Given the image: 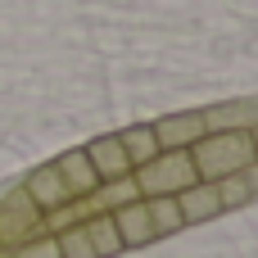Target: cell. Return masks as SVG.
<instances>
[{"instance_id": "14", "label": "cell", "mask_w": 258, "mask_h": 258, "mask_svg": "<svg viewBox=\"0 0 258 258\" xmlns=\"http://www.w3.org/2000/svg\"><path fill=\"white\" fill-rule=\"evenodd\" d=\"M213 186H218V200H222V209H240V204H249V200H254V186H249V177H245V172L218 177Z\"/></svg>"}, {"instance_id": "6", "label": "cell", "mask_w": 258, "mask_h": 258, "mask_svg": "<svg viewBox=\"0 0 258 258\" xmlns=\"http://www.w3.org/2000/svg\"><path fill=\"white\" fill-rule=\"evenodd\" d=\"M113 222H118V236H122V249H141V245L159 240V236H154V222H150V209H145V200H132V204H118V209H113Z\"/></svg>"}, {"instance_id": "18", "label": "cell", "mask_w": 258, "mask_h": 258, "mask_svg": "<svg viewBox=\"0 0 258 258\" xmlns=\"http://www.w3.org/2000/svg\"><path fill=\"white\" fill-rule=\"evenodd\" d=\"M0 258H14V254H0Z\"/></svg>"}, {"instance_id": "2", "label": "cell", "mask_w": 258, "mask_h": 258, "mask_svg": "<svg viewBox=\"0 0 258 258\" xmlns=\"http://www.w3.org/2000/svg\"><path fill=\"white\" fill-rule=\"evenodd\" d=\"M136 186H141V200H150V195H177V190H186V186H195L200 181V172H195V163H190V150H159L150 163H141L136 172Z\"/></svg>"}, {"instance_id": "3", "label": "cell", "mask_w": 258, "mask_h": 258, "mask_svg": "<svg viewBox=\"0 0 258 258\" xmlns=\"http://www.w3.org/2000/svg\"><path fill=\"white\" fill-rule=\"evenodd\" d=\"M32 236H41V209L23 190H14L9 200H0V245L5 249H18Z\"/></svg>"}, {"instance_id": "17", "label": "cell", "mask_w": 258, "mask_h": 258, "mask_svg": "<svg viewBox=\"0 0 258 258\" xmlns=\"http://www.w3.org/2000/svg\"><path fill=\"white\" fill-rule=\"evenodd\" d=\"M249 141H254V154H258V122H254V132H249Z\"/></svg>"}, {"instance_id": "13", "label": "cell", "mask_w": 258, "mask_h": 258, "mask_svg": "<svg viewBox=\"0 0 258 258\" xmlns=\"http://www.w3.org/2000/svg\"><path fill=\"white\" fill-rule=\"evenodd\" d=\"M145 209H150L154 236H172V231H181V227H186V222H181V209H177V195H150V200H145Z\"/></svg>"}, {"instance_id": "15", "label": "cell", "mask_w": 258, "mask_h": 258, "mask_svg": "<svg viewBox=\"0 0 258 258\" xmlns=\"http://www.w3.org/2000/svg\"><path fill=\"white\" fill-rule=\"evenodd\" d=\"M54 240H59V254H63V258H95V249H91V236H86V227H82V222L63 227Z\"/></svg>"}, {"instance_id": "7", "label": "cell", "mask_w": 258, "mask_h": 258, "mask_svg": "<svg viewBox=\"0 0 258 258\" xmlns=\"http://www.w3.org/2000/svg\"><path fill=\"white\" fill-rule=\"evenodd\" d=\"M177 209H181V222H209L222 213V200H218V186L213 181H195L186 190H177Z\"/></svg>"}, {"instance_id": "11", "label": "cell", "mask_w": 258, "mask_h": 258, "mask_svg": "<svg viewBox=\"0 0 258 258\" xmlns=\"http://www.w3.org/2000/svg\"><path fill=\"white\" fill-rule=\"evenodd\" d=\"M254 104H218V109H204V127L209 132H245V122H258V113H249Z\"/></svg>"}, {"instance_id": "10", "label": "cell", "mask_w": 258, "mask_h": 258, "mask_svg": "<svg viewBox=\"0 0 258 258\" xmlns=\"http://www.w3.org/2000/svg\"><path fill=\"white\" fill-rule=\"evenodd\" d=\"M82 227H86V236H91V249H95V258H113V254H122V236H118V222H113V213H91Z\"/></svg>"}, {"instance_id": "1", "label": "cell", "mask_w": 258, "mask_h": 258, "mask_svg": "<svg viewBox=\"0 0 258 258\" xmlns=\"http://www.w3.org/2000/svg\"><path fill=\"white\" fill-rule=\"evenodd\" d=\"M254 141L249 132H209L190 145V163L200 172V181H218V177H231V172H245L254 163Z\"/></svg>"}, {"instance_id": "8", "label": "cell", "mask_w": 258, "mask_h": 258, "mask_svg": "<svg viewBox=\"0 0 258 258\" xmlns=\"http://www.w3.org/2000/svg\"><path fill=\"white\" fill-rule=\"evenodd\" d=\"M86 159L95 163L100 181H113V177H127V172H132V159H127V150H122L118 136H100V141H91V145H86Z\"/></svg>"}, {"instance_id": "16", "label": "cell", "mask_w": 258, "mask_h": 258, "mask_svg": "<svg viewBox=\"0 0 258 258\" xmlns=\"http://www.w3.org/2000/svg\"><path fill=\"white\" fill-rule=\"evenodd\" d=\"M14 258H63L59 254V240L45 231V236H32V240H23L18 249H9Z\"/></svg>"}, {"instance_id": "5", "label": "cell", "mask_w": 258, "mask_h": 258, "mask_svg": "<svg viewBox=\"0 0 258 258\" xmlns=\"http://www.w3.org/2000/svg\"><path fill=\"white\" fill-rule=\"evenodd\" d=\"M23 195H27V200H32V204H36L41 213H50V209H63V204L73 200L54 163H45V168H36V172H27V181H23Z\"/></svg>"}, {"instance_id": "9", "label": "cell", "mask_w": 258, "mask_h": 258, "mask_svg": "<svg viewBox=\"0 0 258 258\" xmlns=\"http://www.w3.org/2000/svg\"><path fill=\"white\" fill-rule=\"evenodd\" d=\"M54 168H59V177H63V186H68L73 200H82V195H91V190L100 186V172H95V163L86 159V150H68Z\"/></svg>"}, {"instance_id": "12", "label": "cell", "mask_w": 258, "mask_h": 258, "mask_svg": "<svg viewBox=\"0 0 258 258\" xmlns=\"http://www.w3.org/2000/svg\"><path fill=\"white\" fill-rule=\"evenodd\" d=\"M118 141H122V150H127L132 168H141V163H150V159L159 154V136H154V127H150V122H141V127H127Z\"/></svg>"}, {"instance_id": "4", "label": "cell", "mask_w": 258, "mask_h": 258, "mask_svg": "<svg viewBox=\"0 0 258 258\" xmlns=\"http://www.w3.org/2000/svg\"><path fill=\"white\" fill-rule=\"evenodd\" d=\"M154 136H159V150H190L200 136H209L204 127V113H168L159 122H150Z\"/></svg>"}]
</instances>
